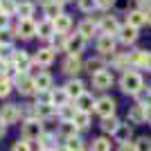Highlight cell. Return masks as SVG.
<instances>
[{
	"mask_svg": "<svg viewBox=\"0 0 151 151\" xmlns=\"http://www.w3.org/2000/svg\"><path fill=\"white\" fill-rule=\"evenodd\" d=\"M135 2H138V7H147V9L151 7V0H135Z\"/></svg>",
	"mask_w": 151,
	"mask_h": 151,
	"instance_id": "50",
	"label": "cell"
},
{
	"mask_svg": "<svg viewBox=\"0 0 151 151\" xmlns=\"http://www.w3.org/2000/svg\"><path fill=\"white\" fill-rule=\"evenodd\" d=\"M86 38L77 32V34H72V36H68V43H65V52H68L70 57H79L83 50H86Z\"/></svg>",
	"mask_w": 151,
	"mask_h": 151,
	"instance_id": "4",
	"label": "cell"
},
{
	"mask_svg": "<svg viewBox=\"0 0 151 151\" xmlns=\"http://www.w3.org/2000/svg\"><path fill=\"white\" fill-rule=\"evenodd\" d=\"M70 27H72V18H70L68 14H61L59 18H54V29H57V34H68Z\"/></svg>",
	"mask_w": 151,
	"mask_h": 151,
	"instance_id": "22",
	"label": "cell"
},
{
	"mask_svg": "<svg viewBox=\"0 0 151 151\" xmlns=\"http://www.w3.org/2000/svg\"><path fill=\"white\" fill-rule=\"evenodd\" d=\"M83 68L88 70L90 77H93V75H97V72H101V70H106V65H104V59L101 57H95V59H90V61L83 63Z\"/></svg>",
	"mask_w": 151,
	"mask_h": 151,
	"instance_id": "25",
	"label": "cell"
},
{
	"mask_svg": "<svg viewBox=\"0 0 151 151\" xmlns=\"http://www.w3.org/2000/svg\"><path fill=\"white\" fill-rule=\"evenodd\" d=\"M126 120H129V124H145V104H135V106H131V111H129V115H126Z\"/></svg>",
	"mask_w": 151,
	"mask_h": 151,
	"instance_id": "16",
	"label": "cell"
},
{
	"mask_svg": "<svg viewBox=\"0 0 151 151\" xmlns=\"http://www.w3.org/2000/svg\"><path fill=\"white\" fill-rule=\"evenodd\" d=\"M16 86H18V90L23 95L36 93V83H34V79L27 77V72H18V75H16Z\"/></svg>",
	"mask_w": 151,
	"mask_h": 151,
	"instance_id": "7",
	"label": "cell"
},
{
	"mask_svg": "<svg viewBox=\"0 0 151 151\" xmlns=\"http://www.w3.org/2000/svg\"><path fill=\"white\" fill-rule=\"evenodd\" d=\"M34 83H36V93H41V90H50L52 88V77L47 75V72H38V75L34 77Z\"/></svg>",
	"mask_w": 151,
	"mask_h": 151,
	"instance_id": "24",
	"label": "cell"
},
{
	"mask_svg": "<svg viewBox=\"0 0 151 151\" xmlns=\"http://www.w3.org/2000/svg\"><path fill=\"white\" fill-rule=\"evenodd\" d=\"M36 34L41 38H52L54 36V34H57V29H54V20H41V23H38L36 25Z\"/></svg>",
	"mask_w": 151,
	"mask_h": 151,
	"instance_id": "18",
	"label": "cell"
},
{
	"mask_svg": "<svg viewBox=\"0 0 151 151\" xmlns=\"http://www.w3.org/2000/svg\"><path fill=\"white\" fill-rule=\"evenodd\" d=\"M45 16H47V20H54V18H59V16H61V5H59V2H54V0H52V2H47V5H45Z\"/></svg>",
	"mask_w": 151,
	"mask_h": 151,
	"instance_id": "32",
	"label": "cell"
},
{
	"mask_svg": "<svg viewBox=\"0 0 151 151\" xmlns=\"http://www.w3.org/2000/svg\"><path fill=\"white\" fill-rule=\"evenodd\" d=\"M77 5H79L81 12H90L93 14V9L97 7V0H77Z\"/></svg>",
	"mask_w": 151,
	"mask_h": 151,
	"instance_id": "41",
	"label": "cell"
},
{
	"mask_svg": "<svg viewBox=\"0 0 151 151\" xmlns=\"http://www.w3.org/2000/svg\"><path fill=\"white\" fill-rule=\"evenodd\" d=\"M65 43H68V34H54L52 36V50H65Z\"/></svg>",
	"mask_w": 151,
	"mask_h": 151,
	"instance_id": "37",
	"label": "cell"
},
{
	"mask_svg": "<svg viewBox=\"0 0 151 151\" xmlns=\"http://www.w3.org/2000/svg\"><path fill=\"white\" fill-rule=\"evenodd\" d=\"M41 135H43V124L38 117H32L23 124V138L25 140H38Z\"/></svg>",
	"mask_w": 151,
	"mask_h": 151,
	"instance_id": "3",
	"label": "cell"
},
{
	"mask_svg": "<svg viewBox=\"0 0 151 151\" xmlns=\"http://www.w3.org/2000/svg\"><path fill=\"white\" fill-rule=\"evenodd\" d=\"M145 70H147V72H151V52L147 54V63H145Z\"/></svg>",
	"mask_w": 151,
	"mask_h": 151,
	"instance_id": "51",
	"label": "cell"
},
{
	"mask_svg": "<svg viewBox=\"0 0 151 151\" xmlns=\"http://www.w3.org/2000/svg\"><path fill=\"white\" fill-rule=\"evenodd\" d=\"M131 135H133V129H131V124H120L117 129H115V133H113L115 142H120V147H122V145H129Z\"/></svg>",
	"mask_w": 151,
	"mask_h": 151,
	"instance_id": "15",
	"label": "cell"
},
{
	"mask_svg": "<svg viewBox=\"0 0 151 151\" xmlns=\"http://www.w3.org/2000/svg\"><path fill=\"white\" fill-rule=\"evenodd\" d=\"M120 88H122V93L138 97V95H142L145 79H142V75L135 72V70H126V72H122V77H120Z\"/></svg>",
	"mask_w": 151,
	"mask_h": 151,
	"instance_id": "1",
	"label": "cell"
},
{
	"mask_svg": "<svg viewBox=\"0 0 151 151\" xmlns=\"http://www.w3.org/2000/svg\"><path fill=\"white\" fill-rule=\"evenodd\" d=\"M5 50H7V47H5L2 43H0V59H5Z\"/></svg>",
	"mask_w": 151,
	"mask_h": 151,
	"instance_id": "54",
	"label": "cell"
},
{
	"mask_svg": "<svg viewBox=\"0 0 151 151\" xmlns=\"http://www.w3.org/2000/svg\"><path fill=\"white\" fill-rule=\"evenodd\" d=\"M129 61H131V68H145L147 63V52L145 50H135L129 54Z\"/></svg>",
	"mask_w": 151,
	"mask_h": 151,
	"instance_id": "27",
	"label": "cell"
},
{
	"mask_svg": "<svg viewBox=\"0 0 151 151\" xmlns=\"http://www.w3.org/2000/svg\"><path fill=\"white\" fill-rule=\"evenodd\" d=\"M57 151H68V149H65V147H63V149H57Z\"/></svg>",
	"mask_w": 151,
	"mask_h": 151,
	"instance_id": "55",
	"label": "cell"
},
{
	"mask_svg": "<svg viewBox=\"0 0 151 151\" xmlns=\"http://www.w3.org/2000/svg\"><path fill=\"white\" fill-rule=\"evenodd\" d=\"M18 117H20V108L16 104H5V106L0 108V120L5 122V124H14Z\"/></svg>",
	"mask_w": 151,
	"mask_h": 151,
	"instance_id": "9",
	"label": "cell"
},
{
	"mask_svg": "<svg viewBox=\"0 0 151 151\" xmlns=\"http://www.w3.org/2000/svg\"><path fill=\"white\" fill-rule=\"evenodd\" d=\"M93 151H111V140H106V138L93 140Z\"/></svg>",
	"mask_w": 151,
	"mask_h": 151,
	"instance_id": "39",
	"label": "cell"
},
{
	"mask_svg": "<svg viewBox=\"0 0 151 151\" xmlns=\"http://www.w3.org/2000/svg\"><path fill=\"white\" fill-rule=\"evenodd\" d=\"M20 20H32L34 16V2H18V9H16Z\"/></svg>",
	"mask_w": 151,
	"mask_h": 151,
	"instance_id": "26",
	"label": "cell"
},
{
	"mask_svg": "<svg viewBox=\"0 0 151 151\" xmlns=\"http://www.w3.org/2000/svg\"><path fill=\"white\" fill-rule=\"evenodd\" d=\"M57 111L59 108L54 106V104H36V117L38 120H50Z\"/></svg>",
	"mask_w": 151,
	"mask_h": 151,
	"instance_id": "23",
	"label": "cell"
},
{
	"mask_svg": "<svg viewBox=\"0 0 151 151\" xmlns=\"http://www.w3.org/2000/svg\"><path fill=\"white\" fill-rule=\"evenodd\" d=\"M142 99H145V106H151V88L147 90L145 95H142Z\"/></svg>",
	"mask_w": 151,
	"mask_h": 151,
	"instance_id": "47",
	"label": "cell"
},
{
	"mask_svg": "<svg viewBox=\"0 0 151 151\" xmlns=\"http://www.w3.org/2000/svg\"><path fill=\"white\" fill-rule=\"evenodd\" d=\"M16 9H18V2H16V0H0V14L12 16V14H16Z\"/></svg>",
	"mask_w": 151,
	"mask_h": 151,
	"instance_id": "35",
	"label": "cell"
},
{
	"mask_svg": "<svg viewBox=\"0 0 151 151\" xmlns=\"http://www.w3.org/2000/svg\"><path fill=\"white\" fill-rule=\"evenodd\" d=\"M77 131H79V129H77V124H75V122H61V126H59V133H61V135H63L65 140L75 138V135H77Z\"/></svg>",
	"mask_w": 151,
	"mask_h": 151,
	"instance_id": "29",
	"label": "cell"
},
{
	"mask_svg": "<svg viewBox=\"0 0 151 151\" xmlns=\"http://www.w3.org/2000/svg\"><path fill=\"white\" fill-rule=\"evenodd\" d=\"M2 135H5V122L0 120V140H2Z\"/></svg>",
	"mask_w": 151,
	"mask_h": 151,
	"instance_id": "52",
	"label": "cell"
},
{
	"mask_svg": "<svg viewBox=\"0 0 151 151\" xmlns=\"http://www.w3.org/2000/svg\"><path fill=\"white\" fill-rule=\"evenodd\" d=\"M95 104H97V99H93V95H88V93H83L81 97L75 101L77 111H83V113H90V111H95Z\"/></svg>",
	"mask_w": 151,
	"mask_h": 151,
	"instance_id": "17",
	"label": "cell"
},
{
	"mask_svg": "<svg viewBox=\"0 0 151 151\" xmlns=\"http://www.w3.org/2000/svg\"><path fill=\"white\" fill-rule=\"evenodd\" d=\"M93 86L97 90H108L113 86V72L106 68V70H101V72H97V75H93Z\"/></svg>",
	"mask_w": 151,
	"mask_h": 151,
	"instance_id": "6",
	"label": "cell"
},
{
	"mask_svg": "<svg viewBox=\"0 0 151 151\" xmlns=\"http://www.w3.org/2000/svg\"><path fill=\"white\" fill-rule=\"evenodd\" d=\"M9 93H12V81H9V79H2V81H0V97H7Z\"/></svg>",
	"mask_w": 151,
	"mask_h": 151,
	"instance_id": "44",
	"label": "cell"
},
{
	"mask_svg": "<svg viewBox=\"0 0 151 151\" xmlns=\"http://www.w3.org/2000/svg\"><path fill=\"white\" fill-rule=\"evenodd\" d=\"M59 117H61V122H75V115H77V108L70 106V104H65V106H61L57 111Z\"/></svg>",
	"mask_w": 151,
	"mask_h": 151,
	"instance_id": "30",
	"label": "cell"
},
{
	"mask_svg": "<svg viewBox=\"0 0 151 151\" xmlns=\"http://www.w3.org/2000/svg\"><path fill=\"white\" fill-rule=\"evenodd\" d=\"M117 38H120L122 43L131 45V43H135V41H138V29H135V27H131L129 23H126V25L120 27V32H117Z\"/></svg>",
	"mask_w": 151,
	"mask_h": 151,
	"instance_id": "13",
	"label": "cell"
},
{
	"mask_svg": "<svg viewBox=\"0 0 151 151\" xmlns=\"http://www.w3.org/2000/svg\"><path fill=\"white\" fill-rule=\"evenodd\" d=\"M63 88H65L68 97H70V99H75V101L79 99L83 93H86V86H83V81H79V79H70V81L65 83Z\"/></svg>",
	"mask_w": 151,
	"mask_h": 151,
	"instance_id": "10",
	"label": "cell"
},
{
	"mask_svg": "<svg viewBox=\"0 0 151 151\" xmlns=\"http://www.w3.org/2000/svg\"><path fill=\"white\" fill-rule=\"evenodd\" d=\"M115 36H111V34H101L99 38H97V52H99L101 57H113L115 54Z\"/></svg>",
	"mask_w": 151,
	"mask_h": 151,
	"instance_id": "5",
	"label": "cell"
},
{
	"mask_svg": "<svg viewBox=\"0 0 151 151\" xmlns=\"http://www.w3.org/2000/svg\"><path fill=\"white\" fill-rule=\"evenodd\" d=\"M120 126V122H117V117L115 115H111V117H104L101 120V131H106V133H115V129Z\"/></svg>",
	"mask_w": 151,
	"mask_h": 151,
	"instance_id": "34",
	"label": "cell"
},
{
	"mask_svg": "<svg viewBox=\"0 0 151 151\" xmlns=\"http://www.w3.org/2000/svg\"><path fill=\"white\" fill-rule=\"evenodd\" d=\"M97 29H99V25H97V23H93L90 18L83 20V23H79V27H77V32H79L86 41H88V38H93L95 34H97Z\"/></svg>",
	"mask_w": 151,
	"mask_h": 151,
	"instance_id": "19",
	"label": "cell"
},
{
	"mask_svg": "<svg viewBox=\"0 0 151 151\" xmlns=\"http://www.w3.org/2000/svg\"><path fill=\"white\" fill-rule=\"evenodd\" d=\"M145 120L151 124V106H145Z\"/></svg>",
	"mask_w": 151,
	"mask_h": 151,
	"instance_id": "48",
	"label": "cell"
},
{
	"mask_svg": "<svg viewBox=\"0 0 151 151\" xmlns=\"http://www.w3.org/2000/svg\"><path fill=\"white\" fill-rule=\"evenodd\" d=\"M138 151H151V138H140L138 142H133Z\"/></svg>",
	"mask_w": 151,
	"mask_h": 151,
	"instance_id": "42",
	"label": "cell"
},
{
	"mask_svg": "<svg viewBox=\"0 0 151 151\" xmlns=\"http://www.w3.org/2000/svg\"><path fill=\"white\" fill-rule=\"evenodd\" d=\"M147 25H151V7L147 9Z\"/></svg>",
	"mask_w": 151,
	"mask_h": 151,
	"instance_id": "53",
	"label": "cell"
},
{
	"mask_svg": "<svg viewBox=\"0 0 151 151\" xmlns=\"http://www.w3.org/2000/svg\"><path fill=\"white\" fill-rule=\"evenodd\" d=\"M12 63H14V68H16V72H27L32 65V59L27 57V52H12Z\"/></svg>",
	"mask_w": 151,
	"mask_h": 151,
	"instance_id": "8",
	"label": "cell"
},
{
	"mask_svg": "<svg viewBox=\"0 0 151 151\" xmlns=\"http://www.w3.org/2000/svg\"><path fill=\"white\" fill-rule=\"evenodd\" d=\"M115 5V0H97V7L99 9H111Z\"/></svg>",
	"mask_w": 151,
	"mask_h": 151,
	"instance_id": "45",
	"label": "cell"
},
{
	"mask_svg": "<svg viewBox=\"0 0 151 151\" xmlns=\"http://www.w3.org/2000/svg\"><path fill=\"white\" fill-rule=\"evenodd\" d=\"M75 124L79 131H83V129H88L90 126V113H83V111H77L75 115Z\"/></svg>",
	"mask_w": 151,
	"mask_h": 151,
	"instance_id": "33",
	"label": "cell"
},
{
	"mask_svg": "<svg viewBox=\"0 0 151 151\" xmlns=\"http://www.w3.org/2000/svg\"><path fill=\"white\" fill-rule=\"evenodd\" d=\"M34 61H36L38 65H50V63L54 61V50H52V47H41V50L36 52Z\"/></svg>",
	"mask_w": 151,
	"mask_h": 151,
	"instance_id": "21",
	"label": "cell"
},
{
	"mask_svg": "<svg viewBox=\"0 0 151 151\" xmlns=\"http://www.w3.org/2000/svg\"><path fill=\"white\" fill-rule=\"evenodd\" d=\"M14 36H16V34H14L12 29H0V43L5 45H12V41H14Z\"/></svg>",
	"mask_w": 151,
	"mask_h": 151,
	"instance_id": "40",
	"label": "cell"
},
{
	"mask_svg": "<svg viewBox=\"0 0 151 151\" xmlns=\"http://www.w3.org/2000/svg\"><path fill=\"white\" fill-rule=\"evenodd\" d=\"M120 151H138V149H135V145H122Z\"/></svg>",
	"mask_w": 151,
	"mask_h": 151,
	"instance_id": "49",
	"label": "cell"
},
{
	"mask_svg": "<svg viewBox=\"0 0 151 151\" xmlns=\"http://www.w3.org/2000/svg\"><path fill=\"white\" fill-rule=\"evenodd\" d=\"M120 23L113 18V16H104V20L99 23V29L101 34H111V36H117V32H120Z\"/></svg>",
	"mask_w": 151,
	"mask_h": 151,
	"instance_id": "14",
	"label": "cell"
},
{
	"mask_svg": "<svg viewBox=\"0 0 151 151\" xmlns=\"http://www.w3.org/2000/svg\"><path fill=\"white\" fill-rule=\"evenodd\" d=\"M115 108H117V101H115L113 97L104 95V97H99V99H97V104H95V113H99L101 120H104V117L115 115Z\"/></svg>",
	"mask_w": 151,
	"mask_h": 151,
	"instance_id": "2",
	"label": "cell"
},
{
	"mask_svg": "<svg viewBox=\"0 0 151 151\" xmlns=\"http://www.w3.org/2000/svg\"><path fill=\"white\" fill-rule=\"evenodd\" d=\"M65 149H68V151H83V142H81V138H79V135H75V138L65 140Z\"/></svg>",
	"mask_w": 151,
	"mask_h": 151,
	"instance_id": "38",
	"label": "cell"
},
{
	"mask_svg": "<svg viewBox=\"0 0 151 151\" xmlns=\"http://www.w3.org/2000/svg\"><path fill=\"white\" fill-rule=\"evenodd\" d=\"M63 72H65V75H70V77H75L77 72H81V68H83V63H81V59L79 57H65V61H63Z\"/></svg>",
	"mask_w": 151,
	"mask_h": 151,
	"instance_id": "11",
	"label": "cell"
},
{
	"mask_svg": "<svg viewBox=\"0 0 151 151\" xmlns=\"http://www.w3.org/2000/svg\"><path fill=\"white\" fill-rule=\"evenodd\" d=\"M68 93H65V88H57V90H52V104L57 108H61V106H65L68 104Z\"/></svg>",
	"mask_w": 151,
	"mask_h": 151,
	"instance_id": "28",
	"label": "cell"
},
{
	"mask_svg": "<svg viewBox=\"0 0 151 151\" xmlns=\"http://www.w3.org/2000/svg\"><path fill=\"white\" fill-rule=\"evenodd\" d=\"M16 36H20V38H32V36H36V23H34V20H18Z\"/></svg>",
	"mask_w": 151,
	"mask_h": 151,
	"instance_id": "12",
	"label": "cell"
},
{
	"mask_svg": "<svg viewBox=\"0 0 151 151\" xmlns=\"http://www.w3.org/2000/svg\"><path fill=\"white\" fill-rule=\"evenodd\" d=\"M7 23H9V16H7V14H0V29H7Z\"/></svg>",
	"mask_w": 151,
	"mask_h": 151,
	"instance_id": "46",
	"label": "cell"
},
{
	"mask_svg": "<svg viewBox=\"0 0 151 151\" xmlns=\"http://www.w3.org/2000/svg\"><path fill=\"white\" fill-rule=\"evenodd\" d=\"M38 142H41V151H52L54 149V135H52V133H43V135L38 138Z\"/></svg>",
	"mask_w": 151,
	"mask_h": 151,
	"instance_id": "36",
	"label": "cell"
},
{
	"mask_svg": "<svg viewBox=\"0 0 151 151\" xmlns=\"http://www.w3.org/2000/svg\"><path fill=\"white\" fill-rule=\"evenodd\" d=\"M12 151H32V147H29V140H18V142H14V147H12Z\"/></svg>",
	"mask_w": 151,
	"mask_h": 151,
	"instance_id": "43",
	"label": "cell"
},
{
	"mask_svg": "<svg viewBox=\"0 0 151 151\" xmlns=\"http://www.w3.org/2000/svg\"><path fill=\"white\" fill-rule=\"evenodd\" d=\"M113 68L115 70H129L131 68V61H129V54H113Z\"/></svg>",
	"mask_w": 151,
	"mask_h": 151,
	"instance_id": "31",
	"label": "cell"
},
{
	"mask_svg": "<svg viewBox=\"0 0 151 151\" xmlns=\"http://www.w3.org/2000/svg\"><path fill=\"white\" fill-rule=\"evenodd\" d=\"M131 27H135V29H140L142 25H147V12H142V9H133L131 14H129V20H126Z\"/></svg>",
	"mask_w": 151,
	"mask_h": 151,
	"instance_id": "20",
	"label": "cell"
}]
</instances>
